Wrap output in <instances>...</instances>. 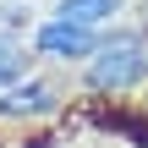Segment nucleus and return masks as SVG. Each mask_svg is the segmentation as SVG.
Listing matches in <instances>:
<instances>
[{
    "label": "nucleus",
    "instance_id": "1",
    "mask_svg": "<svg viewBox=\"0 0 148 148\" xmlns=\"http://www.w3.org/2000/svg\"><path fill=\"white\" fill-rule=\"evenodd\" d=\"M148 88V22H121L104 44V55H93L77 71V93L93 104H121Z\"/></svg>",
    "mask_w": 148,
    "mask_h": 148
},
{
    "label": "nucleus",
    "instance_id": "2",
    "mask_svg": "<svg viewBox=\"0 0 148 148\" xmlns=\"http://www.w3.org/2000/svg\"><path fill=\"white\" fill-rule=\"evenodd\" d=\"M110 33H115V27L93 33V27H66V22H49V16H38V27L27 33V44H33V55H38L44 66H55V71H82L93 55H104Z\"/></svg>",
    "mask_w": 148,
    "mask_h": 148
},
{
    "label": "nucleus",
    "instance_id": "3",
    "mask_svg": "<svg viewBox=\"0 0 148 148\" xmlns=\"http://www.w3.org/2000/svg\"><path fill=\"white\" fill-rule=\"evenodd\" d=\"M66 104H71V88H66L60 77L38 71V77H27V82H16V88H5V93H0V121H5V126L60 121V115H66Z\"/></svg>",
    "mask_w": 148,
    "mask_h": 148
},
{
    "label": "nucleus",
    "instance_id": "4",
    "mask_svg": "<svg viewBox=\"0 0 148 148\" xmlns=\"http://www.w3.org/2000/svg\"><path fill=\"white\" fill-rule=\"evenodd\" d=\"M44 16H49V22H66V27H93V33H104V27L132 22V0H49Z\"/></svg>",
    "mask_w": 148,
    "mask_h": 148
},
{
    "label": "nucleus",
    "instance_id": "5",
    "mask_svg": "<svg viewBox=\"0 0 148 148\" xmlns=\"http://www.w3.org/2000/svg\"><path fill=\"white\" fill-rule=\"evenodd\" d=\"M27 77H38V55L27 44V33L0 27V93L16 88V82H27Z\"/></svg>",
    "mask_w": 148,
    "mask_h": 148
}]
</instances>
